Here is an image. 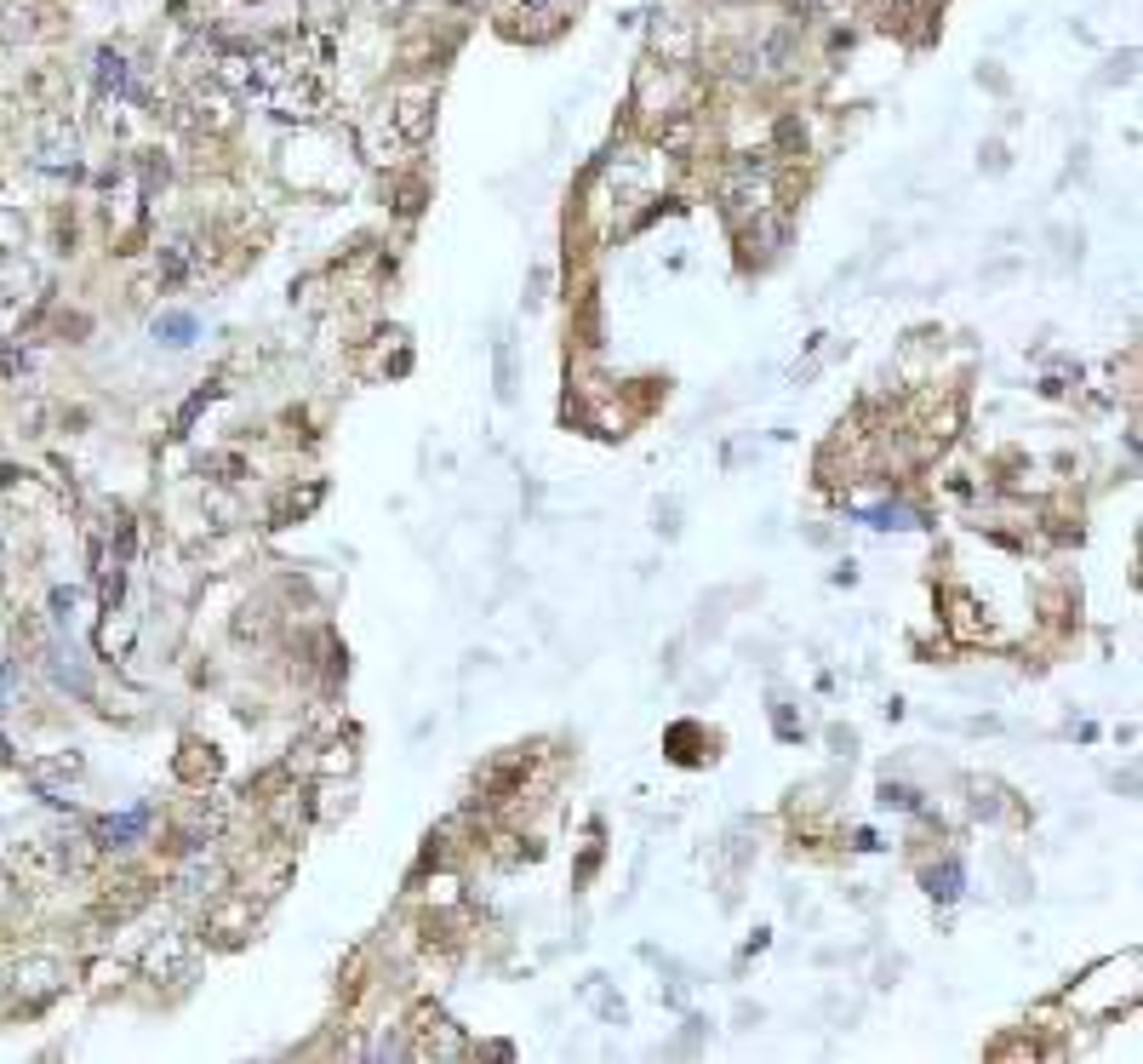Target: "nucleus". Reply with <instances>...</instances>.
<instances>
[{
  "mask_svg": "<svg viewBox=\"0 0 1143 1064\" xmlns=\"http://www.w3.org/2000/svg\"><path fill=\"white\" fill-rule=\"evenodd\" d=\"M35 166H41V173H75V126L63 121V115H52V121L41 126Z\"/></svg>",
  "mask_w": 1143,
  "mask_h": 1064,
  "instance_id": "f257e3e1",
  "label": "nucleus"
},
{
  "mask_svg": "<svg viewBox=\"0 0 1143 1064\" xmlns=\"http://www.w3.org/2000/svg\"><path fill=\"white\" fill-rule=\"evenodd\" d=\"M149 968H155V973H178V979H189V973H195V950H189L178 933H160V945L149 950Z\"/></svg>",
  "mask_w": 1143,
  "mask_h": 1064,
  "instance_id": "f03ea898",
  "label": "nucleus"
},
{
  "mask_svg": "<svg viewBox=\"0 0 1143 1064\" xmlns=\"http://www.w3.org/2000/svg\"><path fill=\"white\" fill-rule=\"evenodd\" d=\"M29 990V1002H41V995H52L57 990V968L52 961H29V968L18 973V995Z\"/></svg>",
  "mask_w": 1143,
  "mask_h": 1064,
  "instance_id": "7ed1b4c3",
  "label": "nucleus"
},
{
  "mask_svg": "<svg viewBox=\"0 0 1143 1064\" xmlns=\"http://www.w3.org/2000/svg\"><path fill=\"white\" fill-rule=\"evenodd\" d=\"M97 81H104V92H115V97H120V92L132 86L126 58H120V52H104V58H97Z\"/></svg>",
  "mask_w": 1143,
  "mask_h": 1064,
  "instance_id": "20e7f679",
  "label": "nucleus"
},
{
  "mask_svg": "<svg viewBox=\"0 0 1143 1064\" xmlns=\"http://www.w3.org/2000/svg\"><path fill=\"white\" fill-rule=\"evenodd\" d=\"M218 882H223V864H218V858H195L189 876H183L189 893H218Z\"/></svg>",
  "mask_w": 1143,
  "mask_h": 1064,
  "instance_id": "39448f33",
  "label": "nucleus"
},
{
  "mask_svg": "<svg viewBox=\"0 0 1143 1064\" xmlns=\"http://www.w3.org/2000/svg\"><path fill=\"white\" fill-rule=\"evenodd\" d=\"M144 824H149V813L138 807V813H120V818H109V824H104V836H109L115 847H126V836H138Z\"/></svg>",
  "mask_w": 1143,
  "mask_h": 1064,
  "instance_id": "423d86ee",
  "label": "nucleus"
},
{
  "mask_svg": "<svg viewBox=\"0 0 1143 1064\" xmlns=\"http://www.w3.org/2000/svg\"><path fill=\"white\" fill-rule=\"evenodd\" d=\"M155 332H166V344H189L195 321L189 315H166V321H155Z\"/></svg>",
  "mask_w": 1143,
  "mask_h": 1064,
  "instance_id": "0eeeda50",
  "label": "nucleus"
}]
</instances>
